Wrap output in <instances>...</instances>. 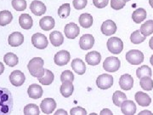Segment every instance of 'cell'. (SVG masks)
<instances>
[{
  "instance_id": "obj_1",
  "label": "cell",
  "mask_w": 153,
  "mask_h": 115,
  "mask_svg": "<svg viewBox=\"0 0 153 115\" xmlns=\"http://www.w3.org/2000/svg\"><path fill=\"white\" fill-rule=\"evenodd\" d=\"M13 96L6 88L0 87V115L10 114L13 109Z\"/></svg>"
},
{
  "instance_id": "obj_2",
  "label": "cell",
  "mask_w": 153,
  "mask_h": 115,
  "mask_svg": "<svg viewBox=\"0 0 153 115\" xmlns=\"http://www.w3.org/2000/svg\"><path fill=\"white\" fill-rule=\"evenodd\" d=\"M44 61L40 57H35L29 61L27 65L28 71L30 74L35 78H41L44 75L45 69L44 68Z\"/></svg>"
},
{
  "instance_id": "obj_3",
  "label": "cell",
  "mask_w": 153,
  "mask_h": 115,
  "mask_svg": "<svg viewBox=\"0 0 153 115\" xmlns=\"http://www.w3.org/2000/svg\"><path fill=\"white\" fill-rule=\"evenodd\" d=\"M125 58L128 63L132 65H140L144 61V54L140 50L138 49H131L126 53Z\"/></svg>"
},
{
  "instance_id": "obj_4",
  "label": "cell",
  "mask_w": 153,
  "mask_h": 115,
  "mask_svg": "<svg viewBox=\"0 0 153 115\" xmlns=\"http://www.w3.org/2000/svg\"><path fill=\"white\" fill-rule=\"evenodd\" d=\"M107 49L111 53L114 55H118L123 49V43L120 38L117 37H112L110 38L107 41Z\"/></svg>"
},
{
  "instance_id": "obj_5",
  "label": "cell",
  "mask_w": 153,
  "mask_h": 115,
  "mask_svg": "<svg viewBox=\"0 0 153 115\" xmlns=\"http://www.w3.org/2000/svg\"><path fill=\"white\" fill-rule=\"evenodd\" d=\"M120 60L118 58H117V57H113V56L107 57L104 60V63H103V68L107 72H117L120 68Z\"/></svg>"
},
{
  "instance_id": "obj_6",
  "label": "cell",
  "mask_w": 153,
  "mask_h": 115,
  "mask_svg": "<svg viewBox=\"0 0 153 115\" xmlns=\"http://www.w3.org/2000/svg\"><path fill=\"white\" fill-rule=\"evenodd\" d=\"M32 44L38 49H44L48 46V39L43 33H34L32 37Z\"/></svg>"
},
{
  "instance_id": "obj_7",
  "label": "cell",
  "mask_w": 153,
  "mask_h": 115,
  "mask_svg": "<svg viewBox=\"0 0 153 115\" xmlns=\"http://www.w3.org/2000/svg\"><path fill=\"white\" fill-rule=\"evenodd\" d=\"M96 84L101 90H107L112 86L113 84V78L111 75L104 73L101 74L96 79Z\"/></svg>"
},
{
  "instance_id": "obj_8",
  "label": "cell",
  "mask_w": 153,
  "mask_h": 115,
  "mask_svg": "<svg viewBox=\"0 0 153 115\" xmlns=\"http://www.w3.org/2000/svg\"><path fill=\"white\" fill-rule=\"evenodd\" d=\"M71 59V55L68 51H66L65 49L60 50L59 52H57L55 55V63L57 66H65L66 65Z\"/></svg>"
},
{
  "instance_id": "obj_9",
  "label": "cell",
  "mask_w": 153,
  "mask_h": 115,
  "mask_svg": "<svg viewBox=\"0 0 153 115\" xmlns=\"http://www.w3.org/2000/svg\"><path fill=\"white\" fill-rule=\"evenodd\" d=\"M64 32H65V35H66V38H69V39H74L79 35L80 29L76 23L71 22V23H68L65 26Z\"/></svg>"
},
{
  "instance_id": "obj_10",
  "label": "cell",
  "mask_w": 153,
  "mask_h": 115,
  "mask_svg": "<svg viewBox=\"0 0 153 115\" xmlns=\"http://www.w3.org/2000/svg\"><path fill=\"white\" fill-rule=\"evenodd\" d=\"M26 80V77L24 75V73L20 70H16L13 71L10 75V81L14 85V86H22Z\"/></svg>"
},
{
  "instance_id": "obj_11",
  "label": "cell",
  "mask_w": 153,
  "mask_h": 115,
  "mask_svg": "<svg viewBox=\"0 0 153 115\" xmlns=\"http://www.w3.org/2000/svg\"><path fill=\"white\" fill-rule=\"evenodd\" d=\"M40 108L45 114H51L56 108V102L53 98H45L42 101Z\"/></svg>"
},
{
  "instance_id": "obj_12",
  "label": "cell",
  "mask_w": 153,
  "mask_h": 115,
  "mask_svg": "<svg viewBox=\"0 0 153 115\" xmlns=\"http://www.w3.org/2000/svg\"><path fill=\"white\" fill-rule=\"evenodd\" d=\"M30 10L32 11L33 15L37 16H41L46 12V6L43 2L34 0L30 4Z\"/></svg>"
},
{
  "instance_id": "obj_13",
  "label": "cell",
  "mask_w": 153,
  "mask_h": 115,
  "mask_svg": "<svg viewBox=\"0 0 153 115\" xmlns=\"http://www.w3.org/2000/svg\"><path fill=\"white\" fill-rule=\"evenodd\" d=\"M100 31L105 36H111L117 32V25L111 20H106L101 25Z\"/></svg>"
},
{
  "instance_id": "obj_14",
  "label": "cell",
  "mask_w": 153,
  "mask_h": 115,
  "mask_svg": "<svg viewBox=\"0 0 153 115\" xmlns=\"http://www.w3.org/2000/svg\"><path fill=\"white\" fill-rule=\"evenodd\" d=\"M94 44V38L91 34H84L80 38L79 46L83 50L90 49Z\"/></svg>"
},
{
  "instance_id": "obj_15",
  "label": "cell",
  "mask_w": 153,
  "mask_h": 115,
  "mask_svg": "<svg viewBox=\"0 0 153 115\" xmlns=\"http://www.w3.org/2000/svg\"><path fill=\"white\" fill-rule=\"evenodd\" d=\"M119 86L123 90H129L134 86V78L130 74H123L119 79Z\"/></svg>"
},
{
  "instance_id": "obj_16",
  "label": "cell",
  "mask_w": 153,
  "mask_h": 115,
  "mask_svg": "<svg viewBox=\"0 0 153 115\" xmlns=\"http://www.w3.org/2000/svg\"><path fill=\"white\" fill-rule=\"evenodd\" d=\"M121 111L124 115H134L136 113V105L133 101L126 100L121 105Z\"/></svg>"
},
{
  "instance_id": "obj_17",
  "label": "cell",
  "mask_w": 153,
  "mask_h": 115,
  "mask_svg": "<svg viewBox=\"0 0 153 115\" xmlns=\"http://www.w3.org/2000/svg\"><path fill=\"white\" fill-rule=\"evenodd\" d=\"M27 93L30 98L37 100L42 97L44 91L40 85H38L37 84H33L28 87Z\"/></svg>"
},
{
  "instance_id": "obj_18",
  "label": "cell",
  "mask_w": 153,
  "mask_h": 115,
  "mask_svg": "<svg viewBox=\"0 0 153 115\" xmlns=\"http://www.w3.org/2000/svg\"><path fill=\"white\" fill-rule=\"evenodd\" d=\"M8 42H9V44L12 47H18L23 44L24 36L20 32H15V33H11L9 36Z\"/></svg>"
},
{
  "instance_id": "obj_19",
  "label": "cell",
  "mask_w": 153,
  "mask_h": 115,
  "mask_svg": "<svg viewBox=\"0 0 153 115\" xmlns=\"http://www.w3.org/2000/svg\"><path fill=\"white\" fill-rule=\"evenodd\" d=\"M71 68H72V70L75 72L76 74H78V75H82L86 72L85 63L83 62V60H82L81 59H78V58L73 59V60H71Z\"/></svg>"
},
{
  "instance_id": "obj_20",
  "label": "cell",
  "mask_w": 153,
  "mask_h": 115,
  "mask_svg": "<svg viewBox=\"0 0 153 115\" xmlns=\"http://www.w3.org/2000/svg\"><path fill=\"white\" fill-rule=\"evenodd\" d=\"M135 101L140 107H148L152 103V99L146 93L142 91H139L134 96Z\"/></svg>"
},
{
  "instance_id": "obj_21",
  "label": "cell",
  "mask_w": 153,
  "mask_h": 115,
  "mask_svg": "<svg viewBox=\"0 0 153 115\" xmlns=\"http://www.w3.org/2000/svg\"><path fill=\"white\" fill-rule=\"evenodd\" d=\"M85 60L90 66H97L101 60V55L97 51H91L86 55Z\"/></svg>"
},
{
  "instance_id": "obj_22",
  "label": "cell",
  "mask_w": 153,
  "mask_h": 115,
  "mask_svg": "<svg viewBox=\"0 0 153 115\" xmlns=\"http://www.w3.org/2000/svg\"><path fill=\"white\" fill-rule=\"evenodd\" d=\"M49 40L52 45L55 47H59L64 43V37L59 31H54L49 34Z\"/></svg>"
},
{
  "instance_id": "obj_23",
  "label": "cell",
  "mask_w": 153,
  "mask_h": 115,
  "mask_svg": "<svg viewBox=\"0 0 153 115\" xmlns=\"http://www.w3.org/2000/svg\"><path fill=\"white\" fill-rule=\"evenodd\" d=\"M55 20L51 16H44L39 21V26L44 31H50L55 28Z\"/></svg>"
},
{
  "instance_id": "obj_24",
  "label": "cell",
  "mask_w": 153,
  "mask_h": 115,
  "mask_svg": "<svg viewBox=\"0 0 153 115\" xmlns=\"http://www.w3.org/2000/svg\"><path fill=\"white\" fill-rule=\"evenodd\" d=\"M19 24L23 29L29 30L33 27V18L28 14H22L19 17Z\"/></svg>"
},
{
  "instance_id": "obj_25",
  "label": "cell",
  "mask_w": 153,
  "mask_h": 115,
  "mask_svg": "<svg viewBox=\"0 0 153 115\" xmlns=\"http://www.w3.org/2000/svg\"><path fill=\"white\" fill-rule=\"evenodd\" d=\"M60 94L64 96V97H70L73 91H74V86L72 84V82L71 81H65L62 83L60 89Z\"/></svg>"
},
{
  "instance_id": "obj_26",
  "label": "cell",
  "mask_w": 153,
  "mask_h": 115,
  "mask_svg": "<svg viewBox=\"0 0 153 115\" xmlns=\"http://www.w3.org/2000/svg\"><path fill=\"white\" fill-rule=\"evenodd\" d=\"M146 15L147 14H146V10L143 9V8H140V9H137V10H135L133 12L132 18H133V21L135 22L136 24H140L143 21L146 20Z\"/></svg>"
},
{
  "instance_id": "obj_27",
  "label": "cell",
  "mask_w": 153,
  "mask_h": 115,
  "mask_svg": "<svg viewBox=\"0 0 153 115\" xmlns=\"http://www.w3.org/2000/svg\"><path fill=\"white\" fill-rule=\"evenodd\" d=\"M79 24L83 28H89L93 25V17L90 14L83 13L79 16Z\"/></svg>"
},
{
  "instance_id": "obj_28",
  "label": "cell",
  "mask_w": 153,
  "mask_h": 115,
  "mask_svg": "<svg viewBox=\"0 0 153 115\" xmlns=\"http://www.w3.org/2000/svg\"><path fill=\"white\" fill-rule=\"evenodd\" d=\"M55 79V75L52 72L48 69H45V72H44V75L41 78H38V81L41 84L43 85H49L51 84L53 81Z\"/></svg>"
},
{
  "instance_id": "obj_29",
  "label": "cell",
  "mask_w": 153,
  "mask_h": 115,
  "mask_svg": "<svg viewBox=\"0 0 153 115\" xmlns=\"http://www.w3.org/2000/svg\"><path fill=\"white\" fill-rule=\"evenodd\" d=\"M140 33L142 35L147 37L150 36L151 34L153 33V20H149L146 21L144 24L141 25L140 29Z\"/></svg>"
},
{
  "instance_id": "obj_30",
  "label": "cell",
  "mask_w": 153,
  "mask_h": 115,
  "mask_svg": "<svg viewBox=\"0 0 153 115\" xmlns=\"http://www.w3.org/2000/svg\"><path fill=\"white\" fill-rule=\"evenodd\" d=\"M13 20V16L10 11L3 10L0 11V26L4 27L10 24Z\"/></svg>"
},
{
  "instance_id": "obj_31",
  "label": "cell",
  "mask_w": 153,
  "mask_h": 115,
  "mask_svg": "<svg viewBox=\"0 0 153 115\" xmlns=\"http://www.w3.org/2000/svg\"><path fill=\"white\" fill-rule=\"evenodd\" d=\"M4 61L5 62L6 65H8L10 67L16 66L19 62V59L17 57L16 55H15L14 53H7L4 56Z\"/></svg>"
},
{
  "instance_id": "obj_32",
  "label": "cell",
  "mask_w": 153,
  "mask_h": 115,
  "mask_svg": "<svg viewBox=\"0 0 153 115\" xmlns=\"http://www.w3.org/2000/svg\"><path fill=\"white\" fill-rule=\"evenodd\" d=\"M127 100V96L123 92L119 91V90H117L113 93L112 96V102L114 103L115 106L117 107H121L122 103Z\"/></svg>"
},
{
  "instance_id": "obj_33",
  "label": "cell",
  "mask_w": 153,
  "mask_h": 115,
  "mask_svg": "<svg viewBox=\"0 0 153 115\" xmlns=\"http://www.w3.org/2000/svg\"><path fill=\"white\" fill-rule=\"evenodd\" d=\"M136 76L140 79L144 77H152V72L151 67H149L147 65H144L139 67L136 70Z\"/></svg>"
},
{
  "instance_id": "obj_34",
  "label": "cell",
  "mask_w": 153,
  "mask_h": 115,
  "mask_svg": "<svg viewBox=\"0 0 153 115\" xmlns=\"http://www.w3.org/2000/svg\"><path fill=\"white\" fill-rule=\"evenodd\" d=\"M146 37L141 35V33L140 30H136L134 32H133V33L130 36V40L134 44H141L142 42H144L146 40Z\"/></svg>"
},
{
  "instance_id": "obj_35",
  "label": "cell",
  "mask_w": 153,
  "mask_h": 115,
  "mask_svg": "<svg viewBox=\"0 0 153 115\" xmlns=\"http://www.w3.org/2000/svg\"><path fill=\"white\" fill-rule=\"evenodd\" d=\"M140 84L143 90L150 91L153 89V80L151 78V77H144L141 78L140 80Z\"/></svg>"
},
{
  "instance_id": "obj_36",
  "label": "cell",
  "mask_w": 153,
  "mask_h": 115,
  "mask_svg": "<svg viewBox=\"0 0 153 115\" xmlns=\"http://www.w3.org/2000/svg\"><path fill=\"white\" fill-rule=\"evenodd\" d=\"M71 13V5L70 4H64L60 6L58 10V16L60 18L66 19L67 17L70 16Z\"/></svg>"
},
{
  "instance_id": "obj_37",
  "label": "cell",
  "mask_w": 153,
  "mask_h": 115,
  "mask_svg": "<svg viewBox=\"0 0 153 115\" xmlns=\"http://www.w3.org/2000/svg\"><path fill=\"white\" fill-rule=\"evenodd\" d=\"M23 113L25 115H39L40 114L38 106L36 104H33V103L27 105L24 108Z\"/></svg>"
},
{
  "instance_id": "obj_38",
  "label": "cell",
  "mask_w": 153,
  "mask_h": 115,
  "mask_svg": "<svg viewBox=\"0 0 153 115\" xmlns=\"http://www.w3.org/2000/svg\"><path fill=\"white\" fill-rule=\"evenodd\" d=\"M11 4L16 11H24L27 9L26 0H12Z\"/></svg>"
},
{
  "instance_id": "obj_39",
  "label": "cell",
  "mask_w": 153,
  "mask_h": 115,
  "mask_svg": "<svg viewBox=\"0 0 153 115\" xmlns=\"http://www.w3.org/2000/svg\"><path fill=\"white\" fill-rule=\"evenodd\" d=\"M74 80V74L71 72L70 70H65L62 72L61 75H60V81L63 83L65 81H71L73 82Z\"/></svg>"
},
{
  "instance_id": "obj_40",
  "label": "cell",
  "mask_w": 153,
  "mask_h": 115,
  "mask_svg": "<svg viewBox=\"0 0 153 115\" xmlns=\"http://www.w3.org/2000/svg\"><path fill=\"white\" fill-rule=\"evenodd\" d=\"M126 4L123 0H111V7L115 10H119L123 9Z\"/></svg>"
},
{
  "instance_id": "obj_41",
  "label": "cell",
  "mask_w": 153,
  "mask_h": 115,
  "mask_svg": "<svg viewBox=\"0 0 153 115\" xmlns=\"http://www.w3.org/2000/svg\"><path fill=\"white\" fill-rule=\"evenodd\" d=\"M87 4L88 0H73V2H72L73 7L78 10L84 9L87 5Z\"/></svg>"
},
{
  "instance_id": "obj_42",
  "label": "cell",
  "mask_w": 153,
  "mask_h": 115,
  "mask_svg": "<svg viewBox=\"0 0 153 115\" xmlns=\"http://www.w3.org/2000/svg\"><path fill=\"white\" fill-rule=\"evenodd\" d=\"M70 114L71 115H86L87 112L84 108H82L81 107H76L71 108L70 111Z\"/></svg>"
},
{
  "instance_id": "obj_43",
  "label": "cell",
  "mask_w": 153,
  "mask_h": 115,
  "mask_svg": "<svg viewBox=\"0 0 153 115\" xmlns=\"http://www.w3.org/2000/svg\"><path fill=\"white\" fill-rule=\"evenodd\" d=\"M109 0H93V4L98 9H103L108 4Z\"/></svg>"
},
{
  "instance_id": "obj_44",
  "label": "cell",
  "mask_w": 153,
  "mask_h": 115,
  "mask_svg": "<svg viewBox=\"0 0 153 115\" xmlns=\"http://www.w3.org/2000/svg\"><path fill=\"white\" fill-rule=\"evenodd\" d=\"M100 115H105V114H109V115H112L113 114H112V112L111 111V110L109 109H103L101 112H100Z\"/></svg>"
},
{
  "instance_id": "obj_45",
  "label": "cell",
  "mask_w": 153,
  "mask_h": 115,
  "mask_svg": "<svg viewBox=\"0 0 153 115\" xmlns=\"http://www.w3.org/2000/svg\"><path fill=\"white\" fill-rule=\"evenodd\" d=\"M54 114L55 115H60V114L66 115L67 114V112L63 109H59V110H57V111L55 112V114Z\"/></svg>"
},
{
  "instance_id": "obj_46",
  "label": "cell",
  "mask_w": 153,
  "mask_h": 115,
  "mask_svg": "<svg viewBox=\"0 0 153 115\" xmlns=\"http://www.w3.org/2000/svg\"><path fill=\"white\" fill-rule=\"evenodd\" d=\"M143 114H149V115H152L153 114L151 112V111H147V110H145V111H141L139 115H143Z\"/></svg>"
},
{
  "instance_id": "obj_47",
  "label": "cell",
  "mask_w": 153,
  "mask_h": 115,
  "mask_svg": "<svg viewBox=\"0 0 153 115\" xmlns=\"http://www.w3.org/2000/svg\"><path fill=\"white\" fill-rule=\"evenodd\" d=\"M4 66L2 62H0V75L4 72Z\"/></svg>"
},
{
  "instance_id": "obj_48",
  "label": "cell",
  "mask_w": 153,
  "mask_h": 115,
  "mask_svg": "<svg viewBox=\"0 0 153 115\" xmlns=\"http://www.w3.org/2000/svg\"><path fill=\"white\" fill-rule=\"evenodd\" d=\"M149 46H150V48L152 49H153V37L151 39H150V41H149Z\"/></svg>"
},
{
  "instance_id": "obj_49",
  "label": "cell",
  "mask_w": 153,
  "mask_h": 115,
  "mask_svg": "<svg viewBox=\"0 0 153 115\" xmlns=\"http://www.w3.org/2000/svg\"><path fill=\"white\" fill-rule=\"evenodd\" d=\"M149 4H150L151 7L153 9V0H149Z\"/></svg>"
},
{
  "instance_id": "obj_50",
  "label": "cell",
  "mask_w": 153,
  "mask_h": 115,
  "mask_svg": "<svg viewBox=\"0 0 153 115\" xmlns=\"http://www.w3.org/2000/svg\"><path fill=\"white\" fill-rule=\"evenodd\" d=\"M150 62H151V64L153 66V55H152V57H151V59H150Z\"/></svg>"
},
{
  "instance_id": "obj_51",
  "label": "cell",
  "mask_w": 153,
  "mask_h": 115,
  "mask_svg": "<svg viewBox=\"0 0 153 115\" xmlns=\"http://www.w3.org/2000/svg\"><path fill=\"white\" fill-rule=\"evenodd\" d=\"M124 2H128V1H130V0H123Z\"/></svg>"
}]
</instances>
